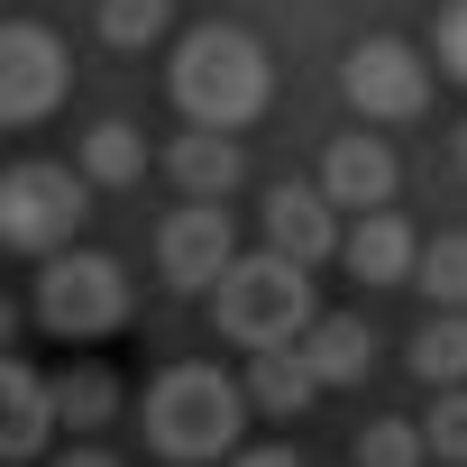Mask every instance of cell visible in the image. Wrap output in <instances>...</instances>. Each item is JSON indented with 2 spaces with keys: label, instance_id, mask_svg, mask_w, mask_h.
Masks as SVG:
<instances>
[{
  "label": "cell",
  "instance_id": "30bf717a",
  "mask_svg": "<svg viewBox=\"0 0 467 467\" xmlns=\"http://www.w3.org/2000/svg\"><path fill=\"white\" fill-rule=\"evenodd\" d=\"M330 211H385L394 202V156H385V138H367V129H348L330 156H321V183H312Z\"/></svg>",
  "mask_w": 467,
  "mask_h": 467
},
{
  "label": "cell",
  "instance_id": "9c48e42d",
  "mask_svg": "<svg viewBox=\"0 0 467 467\" xmlns=\"http://www.w3.org/2000/svg\"><path fill=\"white\" fill-rule=\"evenodd\" d=\"M266 257H285V266H321V257H339V211L312 192V183H285V192H266Z\"/></svg>",
  "mask_w": 467,
  "mask_h": 467
},
{
  "label": "cell",
  "instance_id": "52a82bcc",
  "mask_svg": "<svg viewBox=\"0 0 467 467\" xmlns=\"http://www.w3.org/2000/svg\"><path fill=\"white\" fill-rule=\"evenodd\" d=\"M339 92H348L358 119H421V101H431V65H421L403 37H367V47H348Z\"/></svg>",
  "mask_w": 467,
  "mask_h": 467
},
{
  "label": "cell",
  "instance_id": "603a6c76",
  "mask_svg": "<svg viewBox=\"0 0 467 467\" xmlns=\"http://www.w3.org/2000/svg\"><path fill=\"white\" fill-rule=\"evenodd\" d=\"M440 74L467 83V0H449V10H440Z\"/></svg>",
  "mask_w": 467,
  "mask_h": 467
},
{
  "label": "cell",
  "instance_id": "4316f807",
  "mask_svg": "<svg viewBox=\"0 0 467 467\" xmlns=\"http://www.w3.org/2000/svg\"><path fill=\"white\" fill-rule=\"evenodd\" d=\"M458 174H467V119H458Z\"/></svg>",
  "mask_w": 467,
  "mask_h": 467
},
{
  "label": "cell",
  "instance_id": "6da1fadb",
  "mask_svg": "<svg viewBox=\"0 0 467 467\" xmlns=\"http://www.w3.org/2000/svg\"><path fill=\"white\" fill-rule=\"evenodd\" d=\"M275 92V65L248 28H229V19H202L183 47H174V110L192 129H220V138H239Z\"/></svg>",
  "mask_w": 467,
  "mask_h": 467
},
{
  "label": "cell",
  "instance_id": "5b68a950",
  "mask_svg": "<svg viewBox=\"0 0 467 467\" xmlns=\"http://www.w3.org/2000/svg\"><path fill=\"white\" fill-rule=\"evenodd\" d=\"M37 321L56 339H110L129 321V266L101 248H56L37 275Z\"/></svg>",
  "mask_w": 467,
  "mask_h": 467
},
{
  "label": "cell",
  "instance_id": "8fae6325",
  "mask_svg": "<svg viewBox=\"0 0 467 467\" xmlns=\"http://www.w3.org/2000/svg\"><path fill=\"white\" fill-rule=\"evenodd\" d=\"M339 257H348L358 285H412L421 239H412V220H403V211H367L358 229H339Z\"/></svg>",
  "mask_w": 467,
  "mask_h": 467
},
{
  "label": "cell",
  "instance_id": "ac0fdd59",
  "mask_svg": "<svg viewBox=\"0 0 467 467\" xmlns=\"http://www.w3.org/2000/svg\"><path fill=\"white\" fill-rule=\"evenodd\" d=\"M412 376L421 385H467V312H431L412 330Z\"/></svg>",
  "mask_w": 467,
  "mask_h": 467
},
{
  "label": "cell",
  "instance_id": "9a60e30c",
  "mask_svg": "<svg viewBox=\"0 0 467 467\" xmlns=\"http://www.w3.org/2000/svg\"><path fill=\"white\" fill-rule=\"evenodd\" d=\"M239 394H248V412H266V421H294V412H312V403H321V385H312L303 348H257Z\"/></svg>",
  "mask_w": 467,
  "mask_h": 467
},
{
  "label": "cell",
  "instance_id": "4fadbf2b",
  "mask_svg": "<svg viewBox=\"0 0 467 467\" xmlns=\"http://www.w3.org/2000/svg\"><path fill=\"white\" fill-rule=\"evenodd\" d=\"M294 348H303V367H312L321 394H330V385H367V358H376V339H367L358 312H312V330H303Z\"/></svg>",
  "mask_w": 467,
  "mask_h": 467
},
{
  "label": "cell",
  "instance_id": "3957f363",
  "mask_svg": "<svg viewBox=\"0 0 467 467\" xmlns=\"http://www.w3.org/2000/svg\"><path fill=\"white\" fill-rule=\"evenodd\" d=\"M211 321H220V339H239L248 358L257 348H294L303 330H312V275L303 266H285V257H229L220 266V285H211Z\"/></svg>",
  "mask_w": 467,
  "mask_h": 467
},
{
  "label": "cell",
  "instance_id": "7402d4cb",
  "mask_svg": "<svg viewBox=\"0 0 467 467\" xmlns=\"http://www.w3.org/2000/svg\"><path fill=\"white\" fill-rule=\"evenodd\" d=\"M421 421H367L358 431V467H421Z\"/></svg>",
  "mask_w": 467,
  "mask_h": 467
},
{
  "label": "cell",
  "instance_id": "8992f818",
  "mask_svg": "<svg viewBox=\"0 0 467 467\" xmlns=\"http://www.w3.org/2000/svg\"><path fill=\"white\" fill-rule=\"evenodd\" d=\"M65 101V37L37 19H0V129H28Z\"/></svg>",
  "mask_w": 467,
  "mask_h": 467
},
{
  "label": "cell",
  "instance_id": "d6986e66",
  "mask_svg": "<svg viewBox=\"0 0 467 467\" xmlns=\"http://www.w3.org/2000/svg\"><path fill=\"white\" fill-rule=\"evenodd\" d=\"M412 285L431 294V312H467V229H449L412 257Z\"/></svg>",
  "mask_w": 467,
  "mask_h": 467
},
{
  "label": "cell",
  "instance_id": "44dd1931",
  "mask_svg": "<svg viewBox=\"0 0 467 467\" xmlns=\"http://www.w3.org/2000/svg\"><path fill=\"white\" fill-rule=\"evenodd\" d=\"M421 449L449 458V467H467V385H440V403L421 412Z\"/></svg>",
  "mask_w": 467,
  "mask_h": 467
},
{
  "label": "cell",
  "instance_id": "7c38bea8",
  "mask_svg": "<svg viewBox=\"0 0 467 467\" xmlns=\"http://www.w3.org/2000/svg\"><path fill=\"white\" fill-rule=\"evenodd\" d=\"M165 174H174L183 202H229L239 174H248V156H239V138H220V129H183L165 147Z\"/></svg>",
  "mask_w": 467,
  "mask_h": 467
},
{
  "label": "cell",
  "instance_id": "277c9868",
  "mask_svg": "<svg viewBox=\"0 0 467 467\" xmlns=\"http://www.w3.org/2000/svg\"><path fill=\"white\" fill-rule=\"evenodd\" d=\"M83 211H92V183L74 165H56V156H28V165L0 174V248L56 257V248H74Z\"/></svg>",
  "mask_w": 467,
  "mask_h": 467
},
{
  "label": "cell",
  "instance_id": "ffe728a7",
  "mask_svg": "<svg viewBox=\"0 0 467 467\" xmlns=\"http://www.w3.org/2000/svg\"><path fill=\"white\" fill-rule=\"evenodd\" d=\"M156 37H165V0H101V47L138 56V47H156Z\"/></svg>",
  "mask_w": 467,
  "mask_h": 467
},
{
  "label": "cell",
  "instance_id": "ba28073f",
  "mask_svg": "<svg viewBox=\"0 0 467 467\" xmlns=\"http://www.w3.org/2000/svg\"><path fill=\"white\" fill-rule=\"evenodd\" d=\"M229 257H239V239H229V202H183V211H165V229H156V266H165V285L211 294Z\"/></svg>",
  "mask_w": 467,
  "mask_h": 467
},
{
  "label": "cell",
  "instance_id": "5bb4252c",
  "mask_svg": "<svg viewBox=\"0 0 467 467\" xmlns=\"http://www.w3.org/2000/svg\"><path fill=\"white\" fill-rule=\"evenodd\" d=\"M47 431H56V412H47V376L19 367V358H0V458H37Z\"/></svg>",
  "mask_w": 467,
  "mask_h": 467
},
{
  "label": "cell",
  "instance_id": "7a4b0ae2",
  "mask_svg": "<svg viewBox=\"0 0 467 467\" xmlns=\"http://www.w3.org/2000/svg\"><path fill=\"white\" fill-rule=\"evenodd\" d=\"M239 431H248V394H239V376H220V367H165L156 385H147V440L165 449V458H183V467H202V458H229L239 449Z\"/></svg>",
  "mask_w": 467,
  "mask_h": 467
},
{
  "label": "cell",
  "instance_id": "484cf974",
  "mask_svg": "<svg viewBox=\"0 0 467 467\" xmlns=\"http://www.w3.org/2000/svg\"><path fill=\"white\" fill-rule=\"evenodd\" d=\"M10 339H19V303H10V294H0V348H10Z\"/></svg>",
  "mask_w": 467,
  "mask_h": 467
},
{
  "label": "cell",
  "instance_id": "d4e9b609",
  "mask_svg": "<svg viewBox=\"0 0 467 467\" xmlns=\"http://www.w3.org/2000/svg\"><path fill=\"white\" fill-rule=\"evenodd\" d=\"M47 467H119V458H110V449H92V440H83V449H65V458H47Z\"/></svg>",
  "mask_w": 467,
  "mask_h": 467
},
{
  "label": "cell",
  "instance_id": "2e32d148",
  "mask_svg": "<svg viewBox=\"0 0 467 467\" xmlns=\"http://www.w3.org/2000/svg\"><path fill=\"white\" fill-rule=\"evenodd\" d=\"M74 174H83L92 192H119V183H138V174H147V138H138V119H101V129H83V147H74Z\"/></svg>",
  "mask_w": 467,
  "mask_h": 467
},
{
  "label": "cell",
  "instance_id": "cb8c5ba5",
  "mask_svg": "<svg viewBox=\"0 0 467 467\" xmlns=\"http://www.w3.org/2000/svg\"><path fill=\"white\" fill-rule=\"evenodd\" d=\"M229 467H303V449H239Z\"/></svg>",
  "mask_w": 467,
  "mask_h": 467
},
{
  "label": "cell",
  "instance_id": "e0dca14e",
  "mask_svg": "<svg viewBox=\"0 0 467 467\" xmlns=\"http://www.w3.org/2000/svg\"><path fill=\"white\" fill-rule=\"evenodd\" d=\"M47 412H56L65 431H101V421L119 412V376H110L101 358H74L65 376H47Z\"/></svg>",
  "mask_w": 467,
  "mask_h": 467
}]
</instances>
